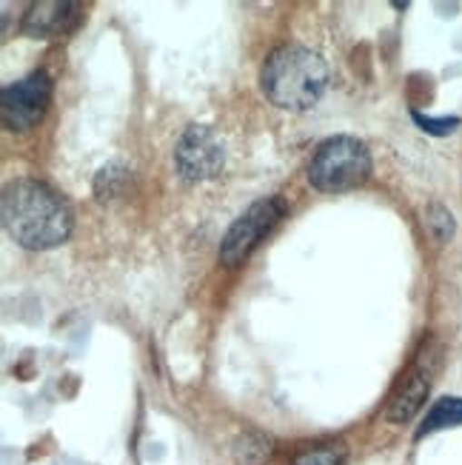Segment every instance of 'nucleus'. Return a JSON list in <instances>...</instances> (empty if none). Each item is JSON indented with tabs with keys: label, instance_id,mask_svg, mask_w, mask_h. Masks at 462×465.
Listing matches in <instances>:
<instances>
[{
	"label": "nucleus",
	"instance_id": "nucleus-1",
	"mask_svg": "<svg viewBox=\"0 0 462 465\" xmlns=\"http://www.w3.org/2000/svg\"><path fill=\"white\" fill-rule=\"evenodd\" d=\"M0 217L17 246L46 252L72 234V209L54 189L40 180H15L0 197Z\"/></svg>",
	"mask_w": 462,
	"mask_h": 465
},
{
	"label": "nucleus",
	"instance_id": "nucleus-2",
	"mask_svg": "<svg viewBox=\"0 0 462 465\" xmlns=\"http://www.w3.org/2000/svg\"><path fill=\"white\" fill-rule=\"evenodd\" d=\"M263 94L274 106L289 112L311 109L329 86V69L323 57L303 46H280L269 54L260 74Z\"/></svg>",
	"mask_w": 462,
	"mask_h": 465
},
{
	"label": "nucleus",
	"instance_id": "nucleus-3",
	"mask_svg": "<svg viewBox=\"0 0 462 465\" xmlns=\"http://www.w3.org/2000/svg\"><path fill=\"white\" fill-rule=\"evenodd\" d=\"M371 172L369 149L354 137H331L309 163V180L319 192H346L359 186Z\"/></svg>",
	"mask_w": 462,
	"mask_h": 465
},
{
	"label": "nucleus",
	"instance_id": "nucleus-4",
	"mask_svg": "<svg viewBox=\"0 0 462 465\" xmlns=\"http://www.w3.org/2000/svg\"><path fill=\"white\" fill-rule=\"evenodd\" d=\"M283 214H286V203L280 197L257 200L226 232L223 242H220V262L223 266H240L257 249V242L277 226V220Z\"/></svg>",
	"mask_w": 462,
	"mask_h": 465
},
{
	"label": "nucleus",
	"instance_id": "nucleus-5",
	"mask_svg": "<svg viewBox=\"0 0 462 465\" xmlns=\"http://www.w3.org/2000/svg\"><path fill=\"white\" fill-rule=\"evenodd\" d=\"M52 97V80L40 69L6 86L0 94V117L9 132H29L40 124Z\"/></svg>",
	"mask_w": 462,
	"mask_h": 465
},
{
	"label": "nucleus",
	"instance_id": "nucleus-6",
	"mask_svg": "<svg viewBox=\"0 0 462 465\" xmlns=\"http://www.w3.org/2000/svg\"><path fill=\"white\" fill-rule=\"evenodd\" d=\"M174 163H177L180 177L189 180V183L209 180L220 174V169L226 163L223 140L209 126H189L174 149Z\"/></svg>",
	"mask_w": 462,
	"mask_h": 465
},
{
	"label": "nucleus",
	"instance_id": "nucleus-7",
	"mask_svg": "<svg viewBox=\"0 0 462 465\" xmlns=\"http://www.w3.org/2000/svg\"><path fill=\"white\" fill-rule=\"evenodd\" d=\"M431 354L423 349L417 357V362L408 369L406 380L399 382V389L391 394L388 400V409H386V417L391 422H408L419 409H423V402L428 397V389H431V366H428Z\"/></svg>",
	"mask_w": 462,
	"mask_h": 465
},
{
	"label": "nucleus",
	"instance_id": "nucleus-8",
	"mask_svg": "<svg viewBox=\"0 0 462 465\" xmlns=\"http://www.w3.org/2000/svg\"><path fill=\"white\" fill-rule=\"evenodd\" d=\"M84 6L74 0H40V4L29 6L24 17V35L29 37H60L77 26Z\"/></svg>",
	"mask_w": 462,
	"mask_h": 465
},
{
	"label": "nucleus",
	"instance_id": "nucleus-9",
	"mask_svg": "<svg viewBox=\"0 0 462 465\" xmlns=\"http://www.w3.org/2000/svg\"><path fill=\"white\" fill-rule=\"evenodd\" d=\"M454 426H462V397H443L434 402L431 411L423 420V426L417 429V440L434 434L439 429H454Z\"/></svg>",
	"mask_w": 462,
	"mask_h": 465
},
{
	"label": "nucleus",
	"instance_id": "nucleus-10",
	"mask_svg": "<svg viewBox=\"0 0 462 465\" xmlns=\"http://www.w3.org/2000/svg\"><path fill=\"white\" fill-rule=\"evenodd\" d=\"M274 454V446L266 434L260 431H246L234 442V462L237 465H266Z\"/></svg>",
	"mask_w": 462,
	"mask_h": 465
},
{
	"label": "nucleus",
	"instance_id": "nucleus-11",
	"mask_svg": "<svg viewBox=\"0 0 462 465\" xmlns=\"http://www.w3.org/2000/svg\"><path fill=\"white\" fill-rule=\"evenodd\" d=\"M349 457L343 442H323V446H314V449H303L291 465H343Z\"/></svg>",
	"mask_w": 462,
	"mask_h": 465
},
{
	"label": "nucleus",
	"instance_id": "nucleus-12",
	"mask_svg": "<svg viewBox=\"0 0 462 465\" xmlns=\"http://www.w3.org/2000/svg\"><path fill=\"white\" fill-rule=\"evenodd\" d=\"M126 180H129V172L123 166H106V169H100L97 177H94V194L100 200H112V197H117L120 192H123Z\"/></svg>",
	"mask_w": 462,
	"mask_h": 465
},
{
	"label": "nucleus",
	"instance_id": "nucleus-13",
	"mask_svg": "<svg viewBox=\"0 0 462 465\" xmlns=\"http://www.w3.org/2000/svg\"><path fill=\"white\" fill-rule=\"evenodd\" d=\"M426 226H428V232H431L434 240L446 242V240H451V234H454V217H451V212H448L446 206L431 203L428 212H426Z\"/></svg>",
	"mask_w": 462,
	"mask_h": 465
},
{
	"label": "nucleus",
	"instance_id": "nucleus-14",
	"mask_svg": "<svg viewBox=\"0 0 462 465\" xmlns=\"http://www.w3.org/2000/svg\"><path fill=\"white\" fill-rule=\"evenodd\" d=\"M411 117H414V124L423 129V132H428V134H451L457 126H459V117H426V114H419V112H411Z\"/></svg>",
	"mask_w": 462,
	"mask_h": 465
}]
</instances>
